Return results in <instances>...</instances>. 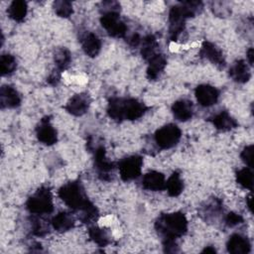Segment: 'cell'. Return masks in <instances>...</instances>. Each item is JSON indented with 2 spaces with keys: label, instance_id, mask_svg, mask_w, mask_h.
Wrapping results in <instances>:
<instances>
[{
  "label": "cell",
  "instance_id": "6da1fadb",
  "mask_svg": "<svg viewBox=\"0 0 254 254\" xmlns=\"http://www.w3.org/2000/svg\"><path fill=\"white\" fill-rule=\"evenodd\" d=\"M60 198L71 209L79 213V219L91 223L98 217V210L88 199L79 181H71L62 186L58 191Z\"/></svg>",
  "mask_w": 254,
  "mask_h": 254
},
{
  "label": "cell",
  "instance_id": "7a4b0ae2",
  "mask_svg": "<svg viewBox=\"0 0 254 254\" xmlns=\"http://www.w3.org/2000/svg\"><path fill=\"white\" fill-rule=\"evenodd\" d=\"M155 228L162 237L164 251L175 253L178 251L176 240L188 230V220L183 212L161 214L155 221Z\"/></svg>",
  "mask_w": 254,
  "mask_h": 254
},
{
  "label": "cell",
  "instance_id": "3957f363",
  "mask_svg": "<svg viewBox=\"0 0 254 254\" xmlns=\"http://www.w3.org/2000/svg\"><path fill=\"white\" fill-rule=\"evenodd\" d=\"M147 111L144 102L136 98L113 97L108 101L107 114L114 121L121 122L124 120H137Z\"/></svg>",
  "mask_w": 254,
  "mask_h": 254
},
{
  "label": "cell",
  "instance_id": "277c9868",
  "mask_svg": "<svg viewBox=\"0 0 254 254\" xmlns=\"http://www.w3.org/2000/svg\"><path fill=\"white\" fill-rule=\"evenodd\" d=\"M202 9L200 1H184L173 6L169 12V37L177 41L185 31L186 20L195 16Z\"/></svg>",
  "mask_w": 254,
  "mask_h": 254
},
{
  "label": "cell",
  "instance_id": "5b68a950",
  "mask_svg": "<svg viewBox=\"0 0 254 254\" xmlns=\"http://www.w3.org/2000/svg\"><path fill=\"white\" fill-rule=\"evenodd\" d=\"M26 208L34 215L50 214L54 210L52 191L47 187L39 188L26 201Z\"/></svg>",
  "mask_w": 254,
  "mask_h": 254
},
{
  "label": "cell",
  "instance_id": "8992f818",
  "mask_svg": "<svg viewBox=\"0 0 254 254\" xmlns=\"http://www.w3.org/2000/svg\"><path fill=\"white\" fill-rule=\"evenodd\" d=\"M100 24L111 37L124 38L127 35L128 28L117 11L103 12L100 17Z\"/></svg>",
  "mask_w": 254,
  "mask_h": 254
},
{
  "label": "cell",
  "instance_id": "52a82bcc",
  "mask_svg": "<svg viewBox=\"0 0 254 254\" xmlns=\"http://www.w3.org/2000/svg\"><path fill=\"white\" fill-rule=\"evenodd\" d=\"M182 137V131L176 124H167L158 129L154 135L155 142L161 149H171L175 147Z\"/></svg>",
  "mask_w": 254,
  "mask_h": 254
},
{
  "label": "cell",
  "instance_id": "ba28073f",
  "mask_svg": "<svg viewBox=\"0 0 254 254\" xmlns=\"http://www.w3.org/2000/svg\"><path fill=\"white\" fill-rule=\"evenodd\" d=\"M143 159L141 156L132 155L122 159L118 163V170L123 181L128 182L137 179L141 175Z\"/></svg>",
  "mask_w": 254,
  "mask_h": 254
},
{
  "label": "cell",
  "instance_id": "9c48e42d",
  "mask_svg": "<svg viewBox=\"0 0 254 254\" xmlns=\"http://www.w3.org/2000/svg\"><path fill=\"white\" fill-rule=\"evenodd\" d=\"M94 167L101 180L109 181L112 177L114 164L106 157L105 149L102 145H98L93 149Z\"/></svg>",
  "mask_w": 254,
  "mask_h": 254
},
{
  "label": "cell",
  "instance_id": "30bf717a",
  "mask_svg": "<svg viewBox=\"0 0 254 254\" xmlns=\"http://www.w3.org/2000/svg\"><path fill=\"white\" fill-rule=\"evenodd\" d=\"M90 102V96L85 92H81L71 96L64 108L69 114L73 116H82L88 111Z\"/></svg>",
  "mask_w": 254,
  "mask_h": 254
},
{
  "label": "cell",
  "instance_id": "8fae6325",
  "mask_svg": "<svg viewBox=\"0 0 254 254\" xmlns=\"http://www.w3.org/2000/svg\"><path fill=\"white\" fill-rule=\"evenodd\" d=\"M36 136L41 143L47 146H51L57 143L58 141L57 131L51 124L49 117H45L41 119L40 123L36 127Z\"/></svg>",
  "mask_w": 254,
  "mask_h": 254
},
{
  "label": "cell",
  "instance_id": "7c38bea8",
  "mask_svg": "<svg viewBox=\"0 0 254 254\" xmlns=\"http://www.w3.org/2000/svg\"><path fill=\"white\" fill-rule=\"evenodd\" d=\"M194 95L197 102L203 107H209L215 104L219 97V91L212 85L199 84L195 87Z\"/></svg>",
  "mask_w": 254,
  "mask_h": 254
},
{
  "label": "cell",
  "instance_id": "4fadbf2b",
  "mask_svg": "<svg viewBox=\"0 0 254 254\" xmlns=\"http://www.w3.org/2000/svg\"><path fill=\"white\" fill-rule=\"evenodd\" d=\"M199 55L200 57L208 60L210 63H212L215 65H218V66L225 65V59L222 54V51L211 42L204 41L202 43L199 51Z\"/></svg>",
  "mask_w": 254,
  "mask_h": 254
},
{
  "label": "cell",
  "instance_id": "5bb4252c",
  "mask_svg": "<svg viewBox=\"0 0 254 254\" xmlns=\"http://www.w3.org/2000/svg\"><path fill=\"white\" fill-rule=\"evenodd\" d=\"M81 48L84 54L90 58L96 57L101 50V41L98 36L92 32H86L80 38Z\"/></svg>",
  "mask_w": 254,
  "mask_h": 254
},
{
  "label": "cell",
  "instance_id": "9a60e30c",
  "mask_svg": "<svg viewBox=\"0 0 254 254\" xmlns=\"http://www.w3.org/2000/svg\"><path fill=\"white\" fill-rule=\"evenodd\" d=\"M142 187L152 191L163 190L166 188L165 176L157 171H150L142 179Z\"/></svg>",
  "mask_w": 254,
  "mask_h": 254
},
{
  "label": "cell",
  "instance_id": "2e32d148",
  "mask_svg": "<svg viewBox=\"0 0 254 254\" xmlns=\"http://www.w3.org/2000/svg\"><path fill=\"white\" fill-rule=\"evenodd\" d=\"M226 247L229 253L245 254L250 252L251 244L246 236L239 233H234L229 237L226 243Z\"/></svg>",
  "mask_w": 254,
  "mask_h": 254
},
{
  "label": "cell",
  "instance_id": "e0dca14e",
  "mask_svg": "<svg viewBox=\"0 0 254 254\" xmlns=\"http://www.w3.org/2000/svg\"><path fill=\"white\" fill-rule=\"evenodd\" d=\"M0 104L2 108H16L21 104V96L11 85H2L0 89Z\"/></svg>",
  "mask_w": 254,
  "mask_h": 254
},
{
  "label": "cell",
  "instance_id": "ac0fdd59",
  "mask_svg": "<svg viewBox=\"0 0 254 254\" xmlns=\"http://www.w3.org/2000/svg\"><path fill=\"white\" fill-rule=\"evenodd\" d=\"M229 76L237 83H245L251 77L249 65L243 60L235 61L229 68Z\"/></svg>",
  "mask_w": 254,
  "mask_h": 254
},
{
  "label": "cell",
  "instance_id": "d6986e66",
  "mask_svg": "<svg viewBox=\"0 0 254 254\" xmlns=\"http://www.w3.org/2000/svg\"><path fill=\"white\" fill-rule=\"evenodd\" d=\"M172 113L174 117L182 122H186L192 117L193 106L192 102L189 99H180L172 105Z\"/></svg>",
  "mask_w": 254,
  "mask_h": 254
},
{
  "label": "cell",
  "instance_id": "ffe728a7",
  "mask_svg": "<svg viewBox=\"0 0 254 254\" xmlns=\"http://www.w3.org/2000/svg\"><path fill=\"white\" fill-rule=\"evenodd\" d=\"M208 121L211 122L217 130L222 132L230 131L237 126L236 120L227 111H220L214 114L208 119Z\"/></svg>",
  "mask_w": 254,
  "mask_h": 254
},
{
  "label": "cell",
  "instance_id": "44dd1931",
  "mask_svg": "<svg viewBox=\"0 0 254 254\" xmlns=\"http://www.w3.org/2000/svg\"><path fill=\"white\" fill-rule=\"evenodd\" d=\"M147 62H148L147 77L150 80H155L160 76V74L165 69L167 64V60L163 54L158 53L154 57L149 59Z\"/></svg>",
  "mask_w": 254,
  "mask_h": 254
},
{
  "label": "cell",
  "instance_id": "7402d4cb",
  "mask_svg": "<svg viewBox=\"0 0 254 254\" xmlns=\"http://www.w3.org/2000/svg\"><path fill=\"white\" fill-rule=\"evenodd\" d=\"M51 224L58 232H65L73 227L74 219L68 212L61 211L52 218Z\"/></svg>",
  "mask_w": 254,
  "mask_h": 254
},
{
  "label": "cell",
  "instance_id": "603a6c76",
  "mask_svg": "<svg viewBox=\"0 0 254 254\" xmlns=\"http://www.w3.org/2000/svg\"><path fill=\"white\" fill-rule=\"evenodd\" d=\"M141 55L144 60L148 61L156 54H158L159 44L153 35L145 36L141 41Z\"/></svg>",
  "mask_w": 254,
  "mask_h": 254
},
{
  "label": "cell",
  "instance_id": "cb8c5ba5",
  "mask_svg": "<svg viewBox=\"0 0 254 254\" xmlns=\"http://www.w3.org/2000/svg\"><path fill=\"white\" fill-rule=\"evenodd\" d=\"M28 12V6H27V2L24 0H15L13 2H11L7 13L8 16L16 21V22H22Z\"/></svg>",
  "mask_w": 254,
  "mask_h": 254
},
{
  "label": "cell",
  "instance_id": "d4e9b609",
  "mask_svg": "<svg viewBox=\"0 0 254 254\" xmlns=\"http://www.w3.org/2000/svg\"><path fill=\"white\" fill-rule=\"evenodd\" d=\"M221 211H222L221 201L216 197L206 202L205 205L202 206L200 209V213L205 220L215 219L221 213Z\"/></svg>",
  "mask_w": 254,
  "mask_h": 254
},
{
  "label": "cell",
  "instance_id": "484cf974",
  "mask_svg": "<svg viewBox=\"0 0 254 254\" xmlns=\"http://www.w3.org/2000/svg\"><path fill=\"white\" fill-rule=\"evenodd\" d=\"M170 196H178L182 193L184 190V183L181 178V175L178 172H174L169 179L166 181L165 188Z\"/></svg>",
  "mask_w": 254,
  "mask_h": 254
},
{
  "label": "cell",
  "instance_id": "4316f807",
  "mask_svg": "<svg viewBox=\"0 0 254 254\" xmlns=\"http://www.w3.org/2000/svg\"><path fill=\"white\" fill-rule=\"evenodd\" d=\"M56 67L59 71L64 70L70 64L71 55L66 48H59L54 56Z\"/></svg>",
  "mask_w": 254,
  "mask_h": 254
},
{
  "label": "cell",
  "instance_id": "83f0119b",
  "mask_svg": "<svg viewBox=\"0 0 254 254\" xmlns=\"http://www.w3.org/2000/svg\"><path fill=\"white\" fill-rule=\"evenodd\" d=\"M88 235L94 243L101 247L108 245L110 242V236L107 231L98 226L90 227L88 230Z\"/></svg>",
  "mask_w": 254,
  "mask_h": 254
},
{
  "label": "cell",
  "instance_id": "f1b7e54d",
  "mask_svg": "<svg viewBox=\"0 0 254 254\" xmlns=\"http://www.w3.org/2000/svg\"><path fill=\"white\" fill-rule=\"evenodd\" d=\"M17 68V62L14 56L3 54L0 58V70L2 75H10Z\"/></svg>",
  "mask_w": 254,
  "mask_h": 254
},
{
  "label": "cell",
  "instance_id": "f546056e",
  "mask_svg": "<svg viewBox=\"0 0 254 254\" xmlns=\"http://www.w3.org/2000/svg\"><path fill=\"white\" fill-rule=\"evenodd\" d=\"M236 181L244 189L252 190L253 187V173L251 168H243L236 172Z\"/></svg>",
  "mask_w": 254,
  "mask_h": 254
},
{
  "label": "cell",
  "instance_id": "4dcf8cb0",
  "mask_svg": "<svg viewBox=\"0 0 254 254\" xmlns=\"http://www.w3.org/2000/svg\"><path fill=\"white\" fill-rule=\"evenodd\" d=\"M53 8L56 14L62 18H68L73 13L72 4L66 0H58L53 4Z\"/></svg>",
  "mask_w": 254,
  "mask_h": 254
},
{
  "label": "cell",
  "instance_id": "1f68e13d",
  "mask_svg": "<svg viewBox=\"0 0 254 254\" xmlns=\"http://www.w3.org/2000/svg\"><path fill=\"white\" fill-rule=\"evenodd\" d=\"M253 151H254V146L253 145H248L244 147L240 154L241 160L248 166V168H253Z\"/></svg>",
  "mask_w": 254,
  "mask_h": 254
},
{
  "label": "cell",
  "instance_id": "d6a6232c",
  "mask_svg": "<svg viewBox=\"0 0 254 254\" xmlns=\"http://www.w3.org/2000/svg\"><path fill=\"white\" fill-rule=\"evenodd\" d=\"M32 233L36 236H44L47 233V228L39 218H34L31 222Z\"/></svg>",
  "mask_w": 254,
  "mask_h": 254
},
{
  "label": "cell",
  "instance_id": "836d02e7",
  "mask_svg": "<svg viewBox=\"0 0 254 254\" xmlns=\"http://www.w3.org/2000/svg\"><path fill=\"white\" fill-rule=\"evenodd\" d=\"M224 221H225V224L229 227H233V226H236L238 224H241L243 222V217L238 214V213H235V212H229L225 215L224 217Z\"/></svg>",
  "mask_w": 254,
  "mask_h": 254
},
{
  "label": "cell",
  "instance_id": "e575fe53",
  "mask_svg": "<svg viewBox=\"0 0 254 254\" xmlns=\"http://www.w3.org/2000/svg\"><path fill=\"white\" fill-rule=\"evenodd\" d=\"M127 41H128V44H129L130 46H132V47H138V46L141 45L142 39H141V37L139 36V34L134 33V34H132L131 36H129V37L127 38Z\"/></svg>",
  "mask_w": 254,
  "mask_h": 254
},
{
  "label": "cell",
  "instance_id": "d590c367",
  "mask_svg": "<svg viewBox=\"0 0 254 254\" xmlns=\"http://www.w3.org/2000/svg\"><path fill=\"white\" fill-rule=\"evenodd\" d=\"M60 78H61V71H59V70L57 69V71L55 70V71H53V72L50 74V76L48 77L47 81H48L50 84L55 85V84H57V83L60 81Z\"/></svg>",
  "mask_w": 254,
  "mask_h": 254
},
{
  "label": "cell",
  "instance_id": "8d00e7d4",
  "mask_svg": "<svg viewBox=\"0 0 254 254\" xmlns=\"http://www.w3.org/2000/svg\"><path fill=\"white\" fill-rule=\"evenodd\" d=\"M253 55H254L253 48H249V50H248L247 53H246V57H247V60H248L250 65H253V58H254Z\"/></svg>",
  "mask_w": 254,
  "mask_h": 254
},
{
  "label": "cell",
  "instance_id": "74e56055",
  "mask_svg": "<svg viewBox=\"0 0 254 254\" xmlns=\"http://www.w3.org/2000/svg\"><path fill=\"white\" fill-rule=\"evenodd\" d=\"M246 200H247V207H248V209H249L250 211H252V196L249 195V196L246 198Z\"/></svg>",
  "mask_w": 254,
  "mask_h": 254
},
{
  "label": "cell",
  "instance_id": "f35d334b",
  "mask_svg": "<svg viewBox=\"0 0 254 254\" xmlns=\"http://www.w3.org/2000/svg\"><path fill=\"white\" fill-rule=\"evenodd\" d=\"M202 252H203V253H215L216 251H215V249H214V248H212V247L208 246V247L204 248V249L202 250Z\"/></svg>",
  "mask_w": 254,
  "mask_h": 254
}]
</instances>
